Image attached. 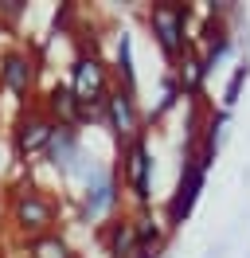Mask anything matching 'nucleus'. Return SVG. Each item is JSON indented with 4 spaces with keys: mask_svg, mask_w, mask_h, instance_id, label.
Here are the masks:
<instances>
[{
    "mask_svg": "<svg viewBox=\"0 0 250 258\" xmlns=\"http://www.w3.org/2000/svg\"><path fill=\"white\" fill-rule=\"evenodd\" d=\"M20 16H28V4L24 0H0V20L4 24H16Z\"/></svg>",
    "mask_w": 250,
    "mask_h": 258,
    "instance_id": "14",
    "label": "nucleus"
},
{
    "mask_svg": "<svg viewBox=\"0 0 250 258\" xmlns=\"http://www.w3.org/2000/svg\"><path fill=\"white\" fill-rule=\"evenodd\" d=\"M31 250L35 258H71L75 250L67 246V239H59V231L55 235H43V239H31Z\"/></svg>",
    "mask_w": 250,
    "mask_h": 258,
    "instance_id": "13",
    "label": "nucleus"
},
{
    "mask_svg": "<svg viewBox=\"0 0 250 258\" xmlns=\"http://www.w3.org/2000/svg\"><path fill=\"white\" fill-rule=\"evenodd\" d=\"M59 200L47 192L43 184H16L8 192V223L28 235V239H43V235H55L59 231Z\"/></svg>",
    "mask_w": 250,
    "mask_h": 258,
    "instance_id": "3",
    "label": "nucleus"
},
{
    "mask_svg": "<svg viewBox=\"0 0 250 258\" xmlns=\"http://www.w3.org/2000/svg\"><path fill=\"white\" fill-rule=\"evenodd\" d=\"M39 71H43L39 51L24 47V43L0 51V94H8L20 110L31 106V102H35V90H39Z\"/></svg>",
    "mask_w": 250,
    "mask_h": 258,
    "instance_id": "6",
    "label": "nucleus"
},
{
    "mask_svg": "<svg viewBox=\"0 0 250 258\" xmlns=\"http://www.w3.org/2000/svg\"><path fill=\"white\" fill-rule=\"evenodd\" d=\"M67 86L75 94L78 110L86 113V125H98L102 121V110H106V98L113 90V71H109L106 55L102 51H75L71 63H67Z\"/></svg>",
    "mask_w": 250,
    "mask_h": 258,
    "instance_id": "1",
    "label": "nucleus"
},
{
    "mask_svg": "<svg viewBox=\"0 0 250 258\" xmlns=\"http://www.w3.org/2000/svg\"><path fill=\"white\" fill-rule=\"evenodd\" d=\"M113 215H121V180L113 164H94L75 188V219L82 227H102Z\"/></svg>",
    "mask_w": 250,
    "mask_h": 258,
    "instance_id": "2",
    "label": "nucleus"
},
{
    "mask_svg": "<svg viewBox=\"0 0 250 258\" xmlns=\"http://www.w3.org/2000/svg\"><path fill=\"white\" fill-rule=\"evenodd\" d=\"M246 79H250V63H246V59H238L234 71H231V79H227V86H223V113L234 110V102H238V94H242Z\"/></svg>",
    "mask_w": 250,
    "mask_h": 258,
    "instance_id": "12",
    "label": "nucleus"
},
{
    "mask_svg": "<svg viewBox=\"0 0 250 258\" xmlns=\"http://www.w3.org/2000/svg\"><path fill=\"white\" fill-rule=\"evenodd\" d=\"M172 79L180 82V90H184V98H200L203 94V86H207V67H203V59H200V51H196V43L172 63V71H168Z\"/></svg>",
    "mask_w": 250,
    "mask_h": 258,
    "instance_id": "10",
    "label": "nucleus"
},
{
    "mask_svg": "<svg viewBox=\"0 0 250 258\" xmlns=\"http://www.w3.org/2000/svg\"><path fill=\"white\" fill-rule=\"evenodd\" d=\"M145 24H149V32H153L156 47H160V55H164L168 67L196 39V8L192 4H153L145 12Z\"/></svg>",
    "mask_w": 250,
    "mask_h": 258,
    "instance_id": "5",
    "label": "nucleus"
},
{
    "mask_svg": "<svg viewBox=\"0 0 250 258\" xmlns=\"http://www.w3.org/2000/svg\"><path fill=\"white\" fill-rule=\"evenodd\" d=\"M113 172H117L121 188L129 192V200H133V211H153L156 161H153V149H149V129L137 133L133 141L117 145V164H113Z\"/></svg>",
    "mask_w": 250,
    "mask_h": 258,
    "instance_id": "4",
    "label": "nucleus"
},
{
    "mask_svg": "<svg viewBox=\"0 0 250 258\" xmlns=\"http://www.w3.org/2000/svg\"><path fill=\"white\" fill-rule=\"evenodd\" d=\"M113 86H121V90H133L137 94V67H133V35L129 32H117L113 39Z\"/></svg>",
    "mask_w": 250,
    "mask_h": 258,
    "instance_id": "11",
    "label": "nucleus"
},
{
    "mask_svg": "<svg viewBox=\"0 0 250 258\" xmlns=\"http://www.w3.org/2000/svg\"><path fill=\"white\" fill-rule=\"evenodd\" d=\"M51 129H55V121L39 110V102L24 106V110L16 113V121H12V149H16V157H20L24 164L43 161L47 145H51Z\"/></svg>",
    "mask_w": 250,
    "mask_h": 258,
    "instance_id": "7",
    "label": "nucleus"
},
{
    "mask_svg": "<svg viewBox=\"0 0 250 258\" xmlns=\"http://www.w3.org/2000/svg\"><path fill=\"white\" fill-rule=\"evenodd\" d=\"M102 125L113 133V141L125 145V141H133L137 133H145V113H141V102L133 90H121V86H113L106 98V110H102Z\"/></svg>",
    "mask_w": 250,
    "mask_h": 258,
    "instance_id": "8",
    "label": "nucleus"
},
{
    "mask_svg": "<svg viewBox=\"0 0 250 258\" xmlns=\"http://www.w3.org/2000/svg\"><path fill=\"white\" fill-rule=\"evenodd\" d=\"M102 246L109 258H133L137 254V223H133V211L113 215L109 223H102Z\"/></svg>",
    "mask_w": 250,
    "mask_h": 258,
    "instance_id": "9",
    "label": "nucleus"
}]
</instances>
